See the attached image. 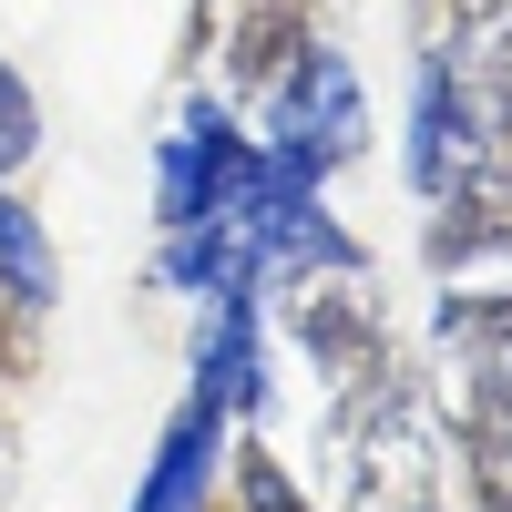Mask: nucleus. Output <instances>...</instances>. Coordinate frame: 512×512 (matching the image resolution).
<instances>
[{
    "label": "nucleus",
    "instance_id": "nucleus-14",
    "mask_svg": "<svg viewBox=\"0 0 512 512\" xmlns=\"http://www.w3.org/2000/svg\"><path fill=\"white\" fill-rule=\"evenodd\" d=\"M31 154H41V103H31V82L0 62V185H11Z\"/></svg>",
    "mask_w": 512,
    "mask_h": 512
},
{
    "label": "nucleus",
    "instance_id": "nucleus-8",
    "mask_svg": "<svg viewBox=\"0 0 512 512\" xmlns=\"http://www.w3.org/2000/svg\"><path fill=\"white\" fill-rule=\"evenodd\" d=\"M226 431H236V420L205 400V390H185L175 410H164V431H154V461H144V482H134V512H216Z\"/></svg>",
    "mask_w": 512,
    "mask_h": 512
},
{
    "label": "nucleus",
    "instance_id": "nucleus-1",
    "mask_svg": "<svg viewBox=\"0 0 512 512\" xmlns=\"http://www.w3.org/2000/svg\"><path fill=\"white\" fill-rule=\"evenodd\" d=\"M451 482V420L410 369L328 400V502L338 512H420Z\"/></svg>",
    "mask_w": 512,
    "mask_h": 512
},
{
    "label": "nucleus",
    "instance_id": "nucleus-12",
    "mask_svg": "<svg viewBox=\"0 0 512 512\" xmlns=\"http://www.w3.org/2000/svg\"><path fill=\"white\" fill-rule=\"evenodd\" d=\"M431 328H441V349H451V359H472V349H512V277H502V287H451Z\"/></svg>",
    "mask_w": 512,
    "mask_h": 512
},
{
    "label": "nucleus",
    "instance_id": "nucleus-6",
    "mask_svg": "<svg viewBox=\"0 0 512 512\" xmlns=\"http://www.w3.org/2000/svg\"><path fill=\"white\" fill-rule=\"evenodd\" d=\"M482 144H492V113L472 93V62L461 52H420V72H410V154H400L410 195H441Z\"/></svg>",
    "mask_w": 512,
    "mask_h": 512
},
{
    "label": "nucleus",
    "instance_id": "nucleus-5",
    "mask_svg": "<svg viewBox=\"0 0 512 512\" xmlns=\"http://www.w3.org/2000/svg\"><path fill=\"white\" fill-rule=\"evenodd\" d=\"M297 52H308V0H195L185 21V72H216V93H267Z\"/></svg>",
    "mask_w": 512,
    "mask_h": 512
},
{
    "label": "nucleus",
    "instance_id": "nucleus-9",
    "mask_svg": "<svg viewBox=\"0 0 512 512\" xmlns=\"http://www.w3.org/2000/svg\"><path fill=\"white\" fill-rule=\"evenodd\" d=\"M195 390L216 400L226 420L267 410V287H216L205 338H195Z\"/></svg>",
    "mask_w": 512,
    "mask_h": 512
},
{
    "label": "nucleus",
    "instance_id": "nucleus-16",
    "mask_svg": "<svg viewBox=\"0 0 512 512\" xmlns=\"http://www.w3.org/2000/svg\"><path fill=\"white\" fill-rule=\"evenodd\" d=\"M492 144H502V154H512V123H492Z\"/></svg>",
    "mask_w": 512,
    "mask_h": 512
},
{
    "label": "nucleus",
    "instance_id": "nucleus-11",
    "mask_svg": "<svg viewBox=\"0 0 512 512\" xmlns=\"http://www.w3.org/2000/svg\"><path fill=\"white\" fill-rule=\"evenodd\" d=\"M0 277H11V297L21 308H52L62 297V267H52V236H41V216L0 185Z\"/></svg>",
    "mask_w": 512,
    "mask_h": 512
},
{
    "label": "nucleus",
    "instance_id": "nucleus-3",
    "mask_svg": "<svg viewBox=\"0 0 512 512\" xmlns=\"http://www.w3.org/2000/svg\"><path fill=\"white\" fill-rule=\"evenodd\" d=\"M277 318L297 338V359H308L328 379V400H349L369 390V379H390V318H379V287L369 267H338V277H287L277 287Z\"/></svg>",
    "mask_w": 512,
    "mask_h": 512
},
{
    "label": "nucleus",
    "instance_id": "nucleus-17",
    "mask_svg": "<svg viewBox=\"0 0 512 512\" xmlns=\"http://www.w3.org/2000/svg\"><path fill=\"white\" fill-rule=\"evenodd\" d=\"M226 512H236V502H226Z\"/></svg>",
    "mask_w": 512,
    "mask_h": 512
},
{
    "label": "nucleus",
    "instance_id": "nucleus-13",
    "mask_svg": "<svg viewBox=\"0 0 512 512\" xmlns=\"http://www.w3.org/2000/svg\"><path fill=\"white\" fill-rule=\"evenodd\" d=\"M512 21V0H420V52H482Z\"/></svg>",
    "mask_w": 512,
    "mask_h": 512
},
{
    "label": "nucleus",
    "instance_id": "nucleus-10",
    "mask_svg": "<svg viewBox=\"0 0 512 512\" xmlns=\"http://www.w3.org/2000/svg\"><path fill=\"white\" fill-rule=\"evenodd\" d=\"M154 277H164V287H185V297H216V287H256L246 226H226V216L164 226V256H154Z\"/></svg>",
    "mask_w": 512,
    "mask_h": 512
},
{
    "label": "nucleus",
    "instance_id": "nucleus-4",
    "mask_svg": "<svg viewBox=\"0 0 512 512\" xmlns=\"http://www.w3.org/2000/svg\"><path fill=\"white\" fill-rule=\"evenodd\" d=\"M256 175H267V144L256 134H236V113H226V93L216 103H195L175 134L154 144V216L164 226H195V216H246V195H256Z\"/></svg>",
    "mask_w": 512,
    "mask_h": 512
},
{
    "label": "nucleus",
    "instance_id": "nucleus-7",
    "mask_svg": "<svg viewBox=\"0 0 512 512\" xmlns=\"http://www.w3.org/2000/svg\"><path fill=\"white\" fill-rule=\"evenodd\" d=\"M492 256H512V154L502 144H482L431 195V267L441 277H472V267H492Z\"/></svg>",
    "mask_w": 512,
    "mask_h": 512
},
{
    "label": "nucleus",
    "instance_id": "nucleus-15",
    "mask_svg": "<svg viewBox=\"0 0 512 512\" xmlns=\"http://www.w3.org/2000/svg\"><path fill=\"white\" fill-rule=\"evenodd\" d=\"M11 482H21V441H11V420H0V502H11Z\"/></svg>",
    "mask_w": 512,
    "mask_h": 512
},
{
    "label": "nucleus",
    "instance_id": "nucleus-2",
    "mask_svg": "<svg viewBox=\"0 0 512 512\" xmlns=\"http://www.w3.org/2000/svg\"><path fill=\"white\" fill-rule=\"evenodd\" d=\"M369 144V93H359V62L308 41L277 82H267V164L287 185H328L338 164H359Z\"/></svg>",
    "mask_w": 512,
    "mask_h": 512
}]
</instances>
